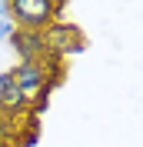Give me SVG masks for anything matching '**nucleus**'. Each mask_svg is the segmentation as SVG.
<instances>
[{
	"instance_id": "obj_5",
	"label": "nucleus",
	"mask_w": 143,
	"mask_h": 147,
	"mask_svg": "<svg viewBox=\"0 0 143 147\" xmlns=\"http://www.w3.org/2000/svg\"><path fill=\"white\" fill-rule=\"evenodd\" d=\"M7 44L17 50L20 60H40V57L47 54V40H43V34H37V30H20L17 27L10 34Z\"/></svg>"
},
{
	"instance_id": "obj_7",
	"label": "nucleus",
	"mask_w": 143,
	"mask_h": 147,
	"mask_svg": "<svg viewBox=\"0 0 143 147\" xmlns=\"http://www.w3.org/2000/svg\"><path fill=\"white\" fill-rule=\"evenodd\" d=\"M13 30H17V24L10 17V0H0V40H10Z\"/></svg>"
},
{
	"instance_id": "obj_1",
	"label": "nucleus",
	"mask_w": 143,
	"mask_h": 147,
	"mask_svg": "<svg viewBox=\"0 0 143 147\" xmlns=\"http://www.w3.org/2000/svg\"><path fill=\"white\" fill-rule=\"evenodd\" d=\"M10 17L20 30L43 34L53 24V0H10Z\"/></svg>"
},
{
	"instance_id": "obj_9",
	"label": "nucleus",
	"mask_w": 143,
	"mask_h": 147,
	"mask_svg": "<svg viewBox=\"0 0 143 147\" xmlns=\"http://www.w3.org/2000/svg\"><path fill=\"white\" fill-rule=\"evenodd\" d=\"M3 147H13V144H10V140H7V144H3Z\"/></svg>"
},
{
	"instance_id": "obj_2",
	"label": "nucleus",
	"mask_w": 143,
	"mask_h": 147,
	"mask_svg": "<svg viewBox=\"0 0 143 147\" xmlns=\"http://www.w3.org/2000/svg\"><path fill=\"white\" fill-rule=\"evenodd\" d=\"M43 40L50 50H57V54L67 60L70 54H80L83 47H87V37H83V30L77 27V24H67V20H57V24H50V27L43 30Z\"/></svg>"
},
{
	"instance_id": "obj_8",
	"label": "nucleus",
	"mask_w": 143,
	"mask_h": 147,
	"mask_svg": "<svg viewBox=\"0 0 143 147\" xmlns=\"http://www.w3.org/2000/svg\"><path fill=\"white\" fill-rule=\"evenodd\" d=\"M13 134H17V124H10L7 117H0V140H13Z\"/></svg>"
},
{
	"instance_id": "obj_4",
	"label": "nucleus",
	"mask_w": 143,
	"mask_h": 147,
	"mask_svg": "<svg viewBox=\"0 0 143 147\" xmlns=\"http://www.w3.org/2000/svg\"><path fill=\"white\" fill-rule=\"evenodd\" d=\"M13 80H17V87L27 97H33L37 90H43V84H47V70L40 60H17V67H13Z\"/></svg>"
},
{
	"instance_id": "obj_6",
	"label": "nucleus",
	"mask_w": 143,
	"mask_h": 147,
	"mask_svg": "<svg viewBox=\"0 0 143 147\" xmlns=\"http://www.w3.org/2000/svg\"><path fill=\"white\" fill-rule=\"evenodd\" d=\"M10 144H13V147H37V144H40V120L23 117L17 124V134H13Z\"/></svg>"
},
{
	"instance_id": "obj_3",
	"label": "nucleus",
	"mask_w": 143,
	"mask_h": 147,
	"mask_svg": "<svg viewBox=\"0 0 143 147\" xmlns=\"http://www.w3.org/2000/svg\"><path fill=\"white\" fill-rule=\"evenodd\" d=\"M27 110H30V97L17 87L13 74L3 70L0 74V117H7L10 124H20L27 117Z\"/></svg>"
},
{
	"instance_id": "obj_10",
	"label": "nucleus",
	"mask_w": 143,
	"mask_h": 147,
	"mask_svg": "<svg viewBox=\"0 0 143 147\" xmlns=\"http://www.w3.org/2000/svg\"><path fill=\"white\" fill-rule=\"evenodd\" d=\"M3 144H7V140H0V147H3Z\"/></svg>"
}]
</instances>
